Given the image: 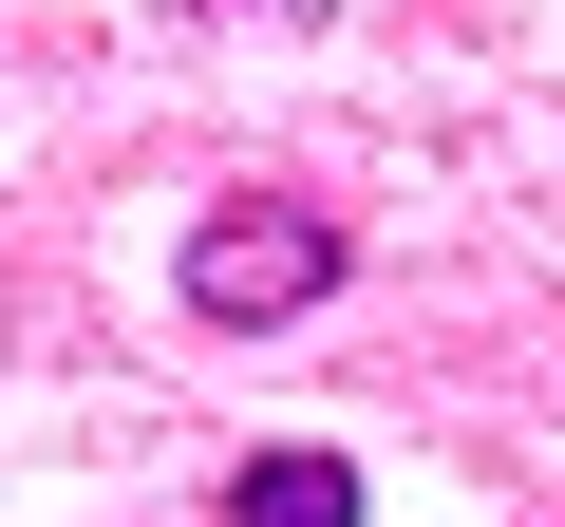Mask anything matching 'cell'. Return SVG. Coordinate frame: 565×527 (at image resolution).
Listing matches in <instances>:
<instances>
[{
  "label": "cell",
  "instance_id": "6da1fadb",
  "mask_svg": "<svg viewBox=\"0 0 565 527\" xmlns=\"http://www.w3.org/2000/svg\"><path fill=\"white\" fill-rule=\"evenodd\" d=\"M340 264H359V245H340L321 207L226 189V207L189 226V321H226V340H245V321H302V302H340Z\"/></svg>",
  "mask_w": 565,
  "mask_h": 527
},
{
  "label": "cell",
  "instance_id": "7a4b0ae2",
  "mask_svg": "<svg viewBox=\"0 0 565 527\" xmlns=\"http://www.w3.org/2000/svg\"><path fill=\"white\" fill-rule=\"evenodd\" d=\"M226 527H377V490H359V452H245Z\"/></svg>",
  "mask_w": 565,
  "mask_h": 527
},
{
  "label": "cell",
  "instance_id": "3957f363",
  "mask_svg": "<svg viewBox=\"0 0 565 527\" xmlns=\"http://www.w3.org/2000/svg\"><path fill=\"white\" fill-rule=\"evenodd\" d=\"M264 20H321V0H264Z\"/></svg>",
  "mask_w": 565,
  "mask_h": 527
}]
</instances>
